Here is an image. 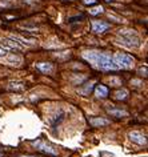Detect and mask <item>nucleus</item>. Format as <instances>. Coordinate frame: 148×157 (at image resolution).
Here are the masks:
<instances>
[{
  "label": "nucleus",
  "instance_id": "7ed1b4c3",
  "mask_svg": "<svg viewBox=\"0 0 148 157\" xmlns=\"http://www.w3.org/2000/svg\"><path fill=\"white\" fill-rule=\"evenodd\" d=\"M113 61L118 64V67L120 69H130L135 64V59L132 56L127 55V53H121V52L113 55Z\"/></svg>",
  "mask_w": 148,
  "mask_h": 157
},
{
  "label": "nucleus",
  "instance_id": "aec40b11",
  "mask_svg": "<svg viewBox=\"0 0 148 157\" xmlns=\"http://www.w3.org/2000/svg\"><path fill=\"white\" fill-rule=\"evenodd\" d=\"M7 49L5 48H3V47H0V57H4V56H7Z\"/></svg>",
  "mask_w": 148,
  "mask_h": 157
},
{
  "label": "nucleus",
  "instance_id": "a211bd4d",
  "mask_svg": "<svg viewBox=\"0 0 148 157\" xmlns=\"http://www.w3.org/2000/svg\"><path fill=\"white\" fill-rule=\"evenodd\" d=\"M110 85L111 87H119V85H121V81L118 77H111L110 79Z\"/></svg>",
  "mask_w": 148,
  "mask_h": 157
},
{
  "label": "nucleus",
  "instance_id": "f257e3e1",
  "mask_svg": "<svg viewBox=\"0 0 148 157\" xmlns=\"http://www.w3.org/2000/svg\"><path fill=\"white\" fill-rule=\"evenodd\" d=\"M83 57L87 60L90 64H92L95 68L100 71H119L120 68L118 67L113 57L108 52H100V51H90L84 52Z\"/></svg>",
  "mask_w": 148,
  "mask_h": 157
},
{
  "label": "nucleus",
  "instance_id": "ddd939ff",
  "mask_svg": "<svg viewBox=\"0 0 148 157\" xmlns=\"http://www.w3.org/2000/svg\"><path fill=\"white\" fill-rule=\"evenodd\" d=\"M64 116H65L64 112H59L58 115L55 116V117L51 119V125H52V128H56V127H58V125L64 120Z\"/></svg>",
  "mask_w": 148,
  "mask_h": 157
},
{
  "label": "nucleus",
  "instance_id": "f03ea898",
  "mask_svg": "<svg viewBox=\"0 0 148 157\" xmlns=\"http://www.w3.org/2000/svg\"><path fill=\"white\" fill-rule=\"evenodd\" d=\"M119 35L121 36L120 40H119V44L127 45V47H130V48L140 47V39L138 38V35L135 33V31H131V29L119 31Z\"/></svg>",
  "mask_w": 148,
  "mask_h": 157
},
{
  "label": "nucleus",
  "instance_id": "412c9836",
  "mask_svg": "<svg viewBox=\"0 0 148 157\" xmlns=\"http://www.w3.org/2000/svg\"><path fill=\"white\" fill-rule=\"evenodd\" d=\"M83 3H84V4H95V3H96V0H83Z\"/></svg>",
  "mask_w": 148,
  "mask_h": 157
},
{
  "label": "nucleus",
  "instance_id": "0eeeda50",
  "mask_svg": "<svg viewBox=\"0 0 148 157\" xmlns=\"http://www.w3.org/2000/svg\"><path fill=\"white\" fill-rule=\"evenodd\" d=\"M1 44L5 45L7 48H11V49H23L24 48V45H21L19 41H16V40L11 39V38H5L1 40Z\"/></svg>",
  "mask_w": 148,
  "mask_h": 157
},
{
  "label": "nucleus",
  "instance_id": "b1692460",
  "mask_svg": "<svg viewBox=\"0 0 148 157\" xmlns=\"http://www.w3.org/2000/svg\"><path fill=\"white\" fill-rule=\"evenodd\" d=\"M106 1H112V0H106Z\"/></svg>",
  "mask_w": 148,
  "mask_h": 157
},
{
  "label": "nucleus",
  "instance_id": "4468645a",
  "mask_svg": "<svg viewBox=\"0 0 148 157\" xmlns=\"http://www.w3.org/2000/svg\"><path fill=\"white\" fill-rule=\"evenodd\" d=\"M24 84L23 83H19V81H12L8 84V89L11 91H16V92H20V91H24Z\"/></svg>",
  "mask_w": 148,
  "mask_h": 157
},
{
  "label": "nucleus",
  "instance_id": "5701e85b",
  "mask_svg": "<svg viewBox=\"0 0 148 157\" xmlns=\"http://www.w3.org/2000/svg\"><path fill=\"white\" fill-rule=\"evenodd\" d=\"M139 72H140V73H144V76H147V68H144V69L141 68V69L139 71Z\"/></svg>",
  "mask_w": 148,
  "mask_h": 157
},
{
  "label": "nucleus",
  "instance_id": "39448f33",
  "mask_svg": "<svg viewBox=\"0 0 148 157\" xmlns=\"http://www.w3.org/2000/svg\"><path fill=\"white\" fill-rule=\"evenodd\" d=\"M128 137H130L131 141L136 142L139 145H146L147 144V137L143 135V133L138 132V130H132V132L128 133Z\"/></svg>",
  "mask_w": 148,
  "mask_h": 157
},
{
  "label": "nucleus",
  "instance_id": "6e6552de",
  "mask_svg": "<svg viewBox=\"0 0 148 157\" xmlns=\"http://www.w3.org/2000/svg\"><path fill=\"white\" fill-rule=\"evenodd\" d=\"M90 124L95 128H99V127H106V125H110V120L107 119H103V117H91L90 120Z\"/></svg>",
  "mask_w": 148,
  "mask_h": 157
},
{
  "label": "nucleus",
  "instance_id": "2eb2a0df",
  "mask_svg": "<svg viewBox=\"0 0 148 157\" xmlns=\"http://www.w3.org/2000/svg\"><path fill=\"white\" fill-rule=\"evenodd\" d=\"M128 91L127 89H119V91H116L115 92V99L116 100H121V101H124V100H127L128 99Z\"/></svg>",
  "mask_w": 148,
  "mask_h": 157
},
{
  "label": "nucleus",
  "instance_id": "20e7f679",
  "mask_svg": "<svg viewBox=\"0 0 148 157\" xmlns=\"http://www.w3.org/2000/svg\"><path fill=\"white\" fill-rule=\"evenodd\" d=\"M31 144H32L39 152H43V153H45V155H50V156H58V149H56L52 144L44 141V140L31 141Z\"/></svg>",
  "mask_w": 148,
  "mask_h": 157
},
{
  "label": "nucleus",
  "instance_id": "f3484780",
  "mask_svg": "<svg viewBox=\"0 0 148 157\" xmlns=\"http://www.w3.org/2000/svg\"><path fill=\"white\" fill-rule=\"evenodd\" d=\"M8 61L20 64V63H21V57H20V56H16V55H11V56H8Z\"/></svg>",
  "mask_w": 148,
  "mask_h": 157
},
{
  "label": "nucleus",
  "instance_id": "6ab92c4d",
  "mask_svg": "<svg viewBox=\"0 0 148 157\" xmlns=\"http://www.w3.org/2000/svg\"><path fill=\"white\" fill-rule=\"evenodd\" d=\"M108 18L111 20H113V21H116V23H123V19H121L120 16L115 15V13H108Z\"/></svg>",
  "mask_w": 148,
  "mask_h": 157
},
{
  "label": "nucleus",
  "instance_id": "f8f14e48",
  "mask_svg": "<svg viewBox=\"0 0 148 157\" xmlns=\"http://www.w3.org/2000/svg\"><path fill=\"white\" fill-rule=\"evenodd\" d=\"M92 88H93V83H92V81H90V83H85V84L83 85V87H80V88H79V89H78V92L80 93V95L87 96V95H90V93H91Z\"/></svg>",
  "mask_w": 148,
  "mask_h": 157
},
{
  "label": "nucleus",
  "instance_id": "9b49d317",
  "mask_svg": "<svg viewBox=\"0 0 148 157\" xmlns=\"http://www.w3.org/2000/svg\"><path fill=\"white\" fill-rule=\"evenodd\" d=\"M95 96L98 99H106L108 96V88L104 85H98L95 89Z\"/></svg>",
  "mask_w": 148,
  "mask_h": 157
},
{
  "label": "nucleus",
  "instance_id": "9d476101",
  "mask_svg": "<svg viewBox=\"0 0 148 157\" xmlns=\"http://www.w3.org/2000/svg\"><path fill=\"white\" fill-rule=\"evenodd\" d=\"M36 68L43 73H51L53 69V65L51 64V63H38V64H36Z\"/></svg>",
  "mask_w": 148,
  "mask_h": 157
},
{
  "label": "nucleus",
  "instance_id": "dca6fc26",
  "mask_svg": "<svg viewBox=\"0 0 148 157\" xmlns=\"http://www.w3.org/2000/svg\"><path fill=\"white\" fill-rule=\"evenodd\" d=\"M101 12H103V7H101V5H98V7L91 8L90 10L91 15H99V13H101Z\"/></svg>",
  "mask_w": 148,
  "mask_h": 157
},
{
  "label": "nucleus",
  "instance_id": "4be33fe9",
  "mask_svg": "<svg viewBox=\"0 0 148 157\" xmlns=\"http://www.w3.org/2000/svg\"><path fill=\"white\" fill-rule=\"evenodd\" d=\"M100 155H101V156H108V157H115V156L112 155V153H108V152H101Z\"/></svg>",
  "mask_w": 148,
  "mask_h": 157
},
{
  "label": "nucleus",
  "instance_id": "393cba45",
  "mask_svg": "<svg viewBox=\"0 0 148 157\" xmlns=\"http://www.w3.org/2000/svg\"><path fill=\"white\" fill-rule=\"evenodd\" d=\"M0 157H1V155H0Z\"/></svg>",
  "mask_w": 148,
  "mask_h": 157
},
{
  "label": "nucleus",
  "instance_id": "423d86ee",
  "mask_svg": "<svg viewBox=\"0 0 148 157\" xmlns=\"http://www.w3.org/2000/svg\"><path fill=\"white\" fill-rule=\"evenodd\" d=\"M111 25L108 23H104V21H99V20H93L92 21V32L95 33H103L110 28Z\"/></svg>",
  "mask_w": 148,
  "mask_h": 157
},
{
  "label": "nucleus",
  "instance_id": "1a4fd4ad",
  "mask_svg": "<svg viewBox=\"0 0 148 157\" xmlns=\"http://www.w3.org/2000/svg\"><path fill=\"white\" fill-rule=\"evenodd\" d=\"M107 112L110 113V115L112 116V117H118V119H120V117H127V116H128V112H127V111L116 109V108H108Z\"/></svg>",
  "mask_w": 148,
  "mask_h": 157
}]
</instances>
